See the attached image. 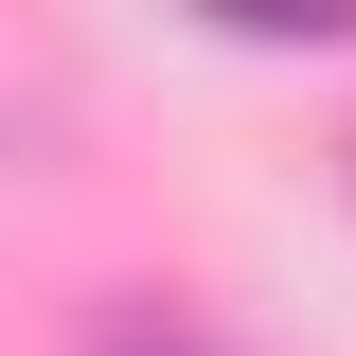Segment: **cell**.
I'll return each instance as SVG.
<instances>
[{
  "label": "cell",
  "instance_id": "3957f363",
  "mask_svg": "<svg viewBox=\"0 0 356 356\" xmlns=\"http://www.w3.org/2000/svg\"><path fill=\"white\" fill-rule=\"evenodd\" d=\"M339 178H356V125H339Z\"/></svg>",
  "mask_w": 356,
  "mask_h": 356
},
{
  "label": "cell",
  "instance_id": "7a4b0ae2",
  "mask_svg": "<svg viewBox=\"0 0 356 356\" xmlns=\"http://www.w3.org/2000/svg\"><path fill=\"white\" fill-rule=\"evenodd\" d=\"M107 356H214V339H161V321H125V339H107Z\"/></svg>",
  "mask_w": 356,
  "mask_h": 356
},
{
  "label": "cell",
  "instance_id": "6da1fadb",
  "mask_svg": "<svg viewBox=\"0 0 356 356\" xmlns=\"http://www.w3.org/2000/svg\"><path fill=\"white\" fill-rule=\"evenodd\" d=\"M214 36H250V54H339L356 36V0H196Z\"/></svg>",
  "mask_w": 356,
  "mask_h": 356
}]
</instances>
